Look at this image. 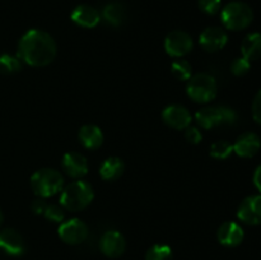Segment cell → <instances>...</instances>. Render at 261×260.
I'll list each match as a JSON object with an SVG mask.
<instances>
[{"label":"cell","instance_id":"obj_2","mask_svg":"<svg viewBox=\"0 0 261 260\" xmlns=\"http://www.w3.org/2000/svg\"><path fill=\"white\" fill-rule=\"evenodd\" d=\"M60 205L70 212H79L86 209L93 201V186L84 180H75L64 186L60 191Z\"/></svg>","mask_w":261,"mask_h":260},{"label":"cell","instance_id":"obj_27","mask_svg":"<svg viewBox=\"0 0 261 260\" xmlns=\"http://www.w3.org/2000/svg\"><path fill=\"white\" fill-rule=\"evenodd\" d=\"M250 68H251V61L245 59L244 56L236 58L231 63V71L236 76H244L245 74L249 73Z\"/></svg>","mask_w":261,"mask_h":260},{"label":"cell","instance_id":"obj_13","mask_svg":"<svg viewBox=\"0 0 261 260\" xmlns=\"http://www.w3.org/2000/svg\"><path fill=\"white\" fill-rule=\"evenodd\" d=\"M201 47L208 53H216V51L222 50L228 42V35L222 27H208L201 32L200 38H199Z\"/></svg>","mask_w":261,"mask_h":260},{"label":"cell","instance_id":"obj_18","mask_svg":"<svg viewBox=\"0 0 261 260\" xmlns=\"http://www.w3.org/2000/svg\"><path fill=\"white\" fill-rule=\"evenodd\" d=\"M78 138L81 144L87 149H97L103 144L105 135L101 127L93 124H87L79 129Z\"/></svg>","mask_w":261,"mask_h":260},{"label":"cell","instance_id":"obj_24","mask_svg":"<svg viewBox=\"0 0 261 260\" xmlns=\"http://www.w3.org/2000/svg\"><path fill=\"white\" fill-rule=\"evenodd\" d=\"M171 257H172V249L165 244L153 245L145 254V260H171Z\"/></svg>","mask_w":261,"mask_h":260},{"label":"cell","instance_id":"obj_30","mask_svg":"<svg viewBox=\"0 0 261 260\" xmlns=\"http://www.w3.org/2000/svg\"><path fill=\"white\" fill-rule=\"evenodd\" d=\"M252 117L257 124L261 125V89L252 101Z\"/></svg>","mask_w":261,"mask_h":260},{"label":"cell","instance_id":"obj_25","mask_svg":"<svg viewBox=\"0 0 261 260\" xmlns=\"http://www.w3.org/2000/svg\"><path fill=\"white\" fill-rule=\"evenodd\" d=\"M233 153V144L227 140H217L211 145V155L217 160H226Z\"/></svg>","mask_w":261,"mask_h":260},{"label":"cell","instance_id":"obj_3","mask_svg":"<svg viewBox=\"0 0 261 260\" xmlns=\"http://www.w3.org/2000/svg\"><path fill=\"white\" fill-rule=\"evenodd\" d=\"M64 188V177L55 168H40L31 176V189L38 198H50Z\"/></svg>","mask_w":261,"mask_h":260},{"label":"cell","instance_id":"obj_7","mask_svg":"<svg viewBox=\"0 0 261 260\" xmlns=\"http://www.w3.org/2000/svg\"><path fill=\"white\" fill-rule=\"evenodd\" d=\"M58 233L65 244L79 245L86 241L88 236V227L79 218H70L66 221L64 219L59 226Z\"/></svg>","mask_w":261,"mask_h":260},{"label":"cell","instance_id":"obj_9","mask_svg":"<svg viewBox=\"0 0 261 260\" xmlns=\"http://www.w3.org/2000/svg\"><path fill=\"white\" fill-rule=\"evenodd\" d=\"M162 120L167 126L175 130H185L191 124V114L182 105L173 103L165 107L162 111Z\"/></svg>","mask_w":261,"mask_h":260},{"label":"cell","instance_id":"obj_31","mask_svg":"<svg viewBox=\"0 0 261 260\" xmlns=\"http://www.w3.org/2000/svg\"><path fill=\"white\" fill-rule=\"evenodd\" d=\"M46 206H47V203H46L45 199L42 198L35 199V200L32 201V204H31V209H32L33 213L37 214V216H41V214L43 216V212H45Z\"/></svg>","mask_w":261,"mask_h":260},{"label":"cell","instance_id":"obj_28","mask_svg":"<svg viewBox=\"0 0 261 260\" xmlns=\"http://www.w3.org/2000/svg\"><path fill=\"white\" fill-rule=\"evenodd\" d=\"M199 8L206 14H216L221 9L222 0H199Z\"/></svg>","mask_w":261,"mask_h":260},{"label":"cell","instance_id":"obj_29","mask_svg":"<svg viewBox=\"0 0 261 260\" xmlns=\"http://www.w3.org/2000/svg\"><path fill=\"white\" fill-rule=\"evenodd\" d=\"M185 138L191 144H199L203 140V134L195 126H188L185 129Z\"/></svg>","mask_w":261,"mask_h":260},{"label":"cell","instance_id":"obj_17","mask_svg":"<svg viewBox=\"0 0 261 260\" xmlns=\"http://www.w3.org/2000/svg\"><path fill=\"white\" fill-rule=\"evenodd\" d=\"M70 17L71 20H73L75 24L84 28L96 27L99 23V20H101V15H99L98 10H97L96 8L87 4H82L78 5L76 8H74Z\"/></svg>","mask_w":261,"mask_h":260},{"label":"cell","instance_id":"obj_33","mask_svg":"<svg viewBox=\"0 0 261 260\" xmlns=\"http://www.w3.org/2000/svg\"><path fill=\"white\" fill-rule=\"evenodd\" d=\"M3 218H4V217H3V212H2V209H0V227H2V223H3Z\"/></svg>","mask_w":261,"mask_h":260},{"label":"cell","instance_id":"obj_1","mask_svg":"<svg viewBox=\"0 0 261 260\" xmlns=\"http://www.w3.org/2000/svg\"><path fill=\"white\" fill-rule=\"evenodd\" d=\"M56 51L58 47L53 36L37 28L27 31L18 43V58L22 63L36 68L53 63Z\"/></svg>","mask_w":261,"mask_h":260},{"label":"cell","instance_id":"obj_4","mask_svg":"<svg viewBox=\"0 0 261 260\" xmlns=\"http://www.w3.org/2000/svg\"><path fill=\"white\" fill-rule=\"evenodd\" d=\"M218 92L217 81L213 75L199 73L191 75L186 86V93L196 103H208L213 101Z\"/></svg>","mask_w":261,"mask_h":260},{"label":"cell","instance_id":"obj_12","mask_svg":"<svg viewBox=\"0 0 261 260\" xmlns=\"http://www.w3.org/2000/svg\"><path fill=\"white\" fill-rule=\"evenodd\" d=\"M61 168L69 177L79 180L88 173V161L82 153L68 152L61 160Z\"/></svg>","mask_w":261,"mask_h":260},{"label":"cell","instance_id":"obj_20","mask_svg":"<svg viewBox=\"0 0 261 260\" xmlns=\"http://www.w3.org/2000/svg\"><path fill=\"white\" fill-rule=\"evenodd\" d=\"M241 53L245 59L255 61L261 58V33H249L241 43Z\"/></svg>","mask_w":261,"mask_h":260},{"label":"cell","instance_id":"obj_32","mask_svg":"<svg viewBox=\"0 0 261 260\" xmlns=\"http://www.w3.org/2000/svg\"><path fill=\"white\" fill-rule=\"evenodd\" d=\"M254 184L256 186L257 190L261 193V165L257 166L256 170L254 172Z\"/></svg>","mask_w":261,"mask_h":260},{"label":"cell","instance_id":"obj_6","mask_svg":"<svg viewBox=\"0 0 261 260\" xmlns=\"http://www.w3.org/2000/svg\"><path fill=\"white\" fill-rule=\"evenodd\" d=\"M196 122L203 129H213L221 125H232L237 121V114L228 106H208L199 110L195 115Z\"/></svg>","mask_w":261,"mask_h":260},{"label":"cell","instance_id":"obj_26","mask_svg":"<svg viewBox=\"0 0 261 260\" xmlns=\"http://www.w3.org/2000/svg\"><path fill=\"white\" fill-rule=\"evenodd\" d=\"M43 216L48 221L61 223L65 219V212L60 204H47L45 212H43Z\"/></svg>","mask_w":261,"mask_h":260},{"label":"cell","instance_id":"obj_10","mask_svg":"<svg viewBox=\"0 0 261 260\" xmlns=\"http://www.w3.org/2000/svg\"><path fill=\"white\" fill-rule=\"evenodd\" d=\"M240 221L250 226L261 224V195H250L245 198L237 209Z\"/></svg>","mask_w":261,"mask_h":260},{"label":"cell","instance_id":"obj_23","mask_svg":"<svg viewBox=\"0 0 261 260\" xmlns=\"http://www.w3.org/2000/svg\"><path fill=\"white\" fill-rule=\"evenodd\" d=\"M191 64L186 59L177 58L171 64V73L180 81H189L191 76Z\"/></svg>","mask_w":261,"mask_h":260},{"label":"cell","instance_id":"obj_22","mask_svg":"<svg viewBox=\"0 0 261 260\" xmlns=\"http://www.w3.org/2000/svg\"><path fill=\"white\" fill-rule=\"evenodd\" d=\"M22 69V60L18 56L4 54L0 56V74L10 75L20 71Z\"/></svg>","mask_w":261,"mask_h":260},{"label":"cell","instance_id":"obj_14","mask_svg":"<svg viewBox=\"0 0 261 260\" xmlns=\"http://www.w3.org/2000/svg\"><path fill=\"white\" fill-rule=\"evenodd\" d=\"M0 249L12 256H20L25 251V244L22 235L14 228L0 231Z\"/></svg>","mask_w":261,"mask_h":260},{"label":"cell","instance_id":"obj_21","mask_svg":"<svg viewBox=\"0 0 261 260\" xmlns=\"http://www.w3.org/2000/svg\"><path fill=\"white\" fill-rule=\"evenodd\" d=\"M103 14L105 20L107 23H110L111 25H120L125 19V8L124 5L120 4V3H110L106 7L103 8Z\"/></svg>","mask_w":261,"mask_h":260},{"label":"cell","instance_id":"obj_16","mask_svg":"<svg viewBox=\"0 0 261 260\" xmlns=\"http://www.w3.org/2000/svg\"><path fill=\"white\" fill-rule=\"evenodd\" d=\"M244 229L236 222H224L223 224H221L217 231V239H218L219 244H222L223 246L228 247H234L239 246L242 241H244Z\"/></svg>","mask_w":261,"mask_h":260},{"label":"cell","instance_id":"obj_15","mask_svg":"<svg viewBox=\"0 0 261 260\" xmlns=\"http://www.w3.org/2000/svg\"><path fill=\"white\" fill-rule=\"evenodd\" d=\"M261 139L254 132L242 133L233 143V152L242 158H252L259 153Z\"/></svg>","mask_w":261,"mask_h":260},{"label":"cell","instance_id":"obj_19","mask_svg":"<svg viewBox=\"0 0 261 260\" xmlns=\"http://www.w3.org/2000/svg\"><path fill=\"white\" fill-rule=\"evenodd\" d=\"M125 171V163L119 157H109L99 166V175L106 181H115L122 176Z\"/></svg>","mask_w":261,"mask_h":260},{"label":"cell","instance_id":"obj_11","mask_svg":"<svg viewBox=\"0 0 261 260\" xmlns=\"http://www.w3.org/2000/svg\"><path fill=\"white\" fill-rule=\"evenodd\" d=\"M99 249L107 257H119L126 249V240L121 232L111 229L102 235L99 240Z\"/></svg>","mask_w":261,"mask_h":260},{"label":"cell","instance_id":"obj_5","mask_svg":"<svg viewBox=\"0 0 261 260\" xmlns=\"http://www.w3.org/2000/svg\"><path fill=\"white\" fill-rule=\"evenodd\" d=\"M222 23L231 31H242L254 20L251 7L244 2H231L222 9Z\"/></svg>","mask_w":261,"mask_h":260},{"label":"cell","instance_id":"obj_8","mask_svg":"<svg viewBox=\"0 0 261 260\" xmlns=\"http://www.w3.org/2000/svg\"><path fill=\"white\" fill-rule=\"evenodd\" d=\"M193 38L185 31H171L165 38L166 53L170 56H173V58H184L193 50Z\"/></svg>","mask_w":261,"mask_h":260}]
</instances>
